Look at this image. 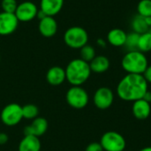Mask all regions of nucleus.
<instances>
[{
  "label": "nucleus",
  "instance_id": "3",
  "mask_svg": "<svg viewBox=\"0 0 151 151\" xmlns=\"http://www.w3.org/2000/svg\"><path fill=\"white\" fill-rule=\"evenodd\" d=\"M121 66L127 73L143 74L149 66V60L145 53L136 50L127 51L121 59Z\"/></svg>",
  "mask_w": 151,
  "mask_h": 151
},
{
  "label": "nucleus",
  "instance_id": "27",
  "mask_svg": "<svg viewBox=\"0 0 151 151\" xmlns=\"http://www.w3.org/2000/svg\"><path fill=\"white\" fill-rule=\"evenodd\" d=\"M143 77L148 83H151V65H149L143 73Z\"/></svg>",
  "mask_w": 151,
  "mask_h": 151
},
{
  "label": "nucleus",
  "instance_id": "19",
  "mask_svg": "<svg viewBox=\"0 0 151 151\" xmlns=\"http://www.w3.org/2000/svg\"><path fill=\"white\" fill-rule=\"evenodd\" d=\"M131 27L133 29V32H135L139 35H142L150 30V27L145 21V18L139 14L135 15L131 21Z\"/></svg>",
  "mask_w": 151,
  "mask_h": 151
},
{
  "label": "nucleus",
  "instance_id": "33",
  "mask_svg": "<svg viewBox=\"0 0 151 151\" xmlns=\"http://www.w3.org/2000/svg\"><path fill=\"white\" fill-rule=\"evenodd\" d=\"M0 62H1V56H0Z\"/></svg>",
  "mask_w": 151,
  "mask_h": 151
},
{
  "label": "nucleus",
  "instance_id": "29",
  "mask_svg": "<svg viewBox=\"0 0 151 151\" xmlns=\"http://www.w3.org/2000/svg\"><path fill=\"white\" fill-rule=\"evenodd\" d=\"M96 43H97V45H98L99 47H101V48H105L106 45H107V41H105V40L103 39V38H99V39H97Z\"/></svg>",
  "mask_w": 151,
  "mask_h": 151
},
{
  "label": "nucleus",
  "instance_id": "10",
  "mask_svg": "<svg viewBox=\"0 0 151 151\" xmlns=\"http://www.w3.org/2000/svg\"><path fill=\"white\" fill-rule=\"evenodd\" d=\"M19 20L14 13L0 12V35L6 36L14 33L18 27Z\"/></svg>",
  "mask_w": 151,
  "mask_h": 151
},
{
  "label": "nucleus",
  "instance_id": "23",
  "mask_svg": "<svg viewBox=\"0 0 151 151\" xmlns=\"http://www.w3.org/2000/svg\"><path fill=\"white\" fill-rule=\"evenodd\" d=\"M140 35L135 32H130L127 35L125 47L127 49L128 51L130 50H136L138 47V41H139Z\"/></svg>",
  "mask_w": 151,
  "mask_h": 151
},
{
  "label": "nucleus",
  "instance_id": "25",
  "mask_svg": "<svg viewBox=\"0 0 151 151\" xmlns=\"http://www.w3.org/2000/svg\"><path fill=\"white\" fill-rule=\"evenodd\" d=\"M18 6V3L16 0H2L1 1V7L2 12L14 13Z\"/></svg>",
  "mask_w": 151,
  "mask_h": 151
},
{
  "label": "nucleus",
  "instance_id": "11",
  "mask_svg": "<svg viewBox=\"0 0 151 151\" xmlns=\"http://www.w3.org/2000/svg\"><path fill=\"white\" fill-rule=\"evenodd\" d=\"M49 123L46 119L42 117H37L32 120V123L24 128V134L34 135L36 137L42 136L48 130Z\"/></svg>",
  "mask_w": 151,
  "mask_h": 151
},
{
  "label": "nucleus",
  "instance_id": "21",
  "mask_svg": "<svg viewBox=\"0 0 151 151\" xmlns=\"http://www.w3.org/2000/svg\"><path fill=\"white\" fill-rule=\"evenodd\" d=\"M22 115L23 119L33 120L39 115V109L35 104H28L24 106H22Z\"/></svg>",
  "mask_w": 151,
  "mask_h": 151
},
{
  "label": "nucleus",
  "instance_id": "24",
  "mask_svg": "<svg viewBox=\"0 0 151 151\" xmlns=\"http://www.w3.org/2000/svg\"><path fill=\"white\" fill-rule=\"evenodd\" d=\"M137 14L142 17L151 16V0H141L137 4Z\"/></svg>",
  "mask_w": 151,
  "mask_h": 151
},
{
  "label": "nucleus",
  "instance_id": "15",
  "mask_svg": "<svg viewBox=\"0 0 151 151\" xmlns=\"http://www.w3.org/2000/svg\"><path fill=\"white\" fill-rule=\"evenodd\" d=\"M64 6V0H41L40 10L47 16L54 17L60 12Z\"/></svg>",
  "mask_w": 151,
  "mask_h": 151
},
{
  "label": "nucleus",
  "instance_id": "5",
  "mask_svg": "<svg viewBox=\"0 0 151 151\" xmlns=\"http://www.w3.org/2000/svg\"><path fill=\"white\" fill-rule=\"evenodd\" d=\"M65 100L72 108L81 110L88 105L89 96L88 92L81 86H72L65 94Z\"/></svg>",
  "mask_w": 151,
  "mask_h": 151
},
{
  "label": "nucleus",
  "instance_id": "32",
  "mask_svg": "<svg viewBox=\"0 0 151 151\" xmlns=\"http://www.w3.org/2000/svg\"><path fill=\"white\" fill-rule=\"evenodd\" d=\"M140 151H151V147H146V148H143V149H142Z\"/></svg>",
  "mask_w": 151,
  "mask_h": 151
},
{
  "label": "nucleus",
  "instance_id": "12",
  "mask_svg": "<svg viewBox=\"0 0 151 151\" xmlns=\"http://www.w3.org/2000/svg\"><path fill=\"white\" fill-rule=\"evenodd\" d=\"M38 30L41 35L46 38L53 37L58 32V22L51 16H46L39 20Z\"/></svg>",
  "mask_w": 151,
  "mask_h": 151
},
{
  "label": "nucleus",
  "instance_id": "22",
  "mask_svg": "<svg viewBox=\"0 0 151 151\" xmlns=\"http://www.w3.org/2000/svg\"><path fill=\"white\" fill-rule=\"evenodd\" d=\"M80 55H81L80 58H81L82 60L88 63L91 62L94 59V58L96 56L95 48L89 44H86L81 49H80Z\"/></svg>",
  "mask_w": 151,
  "mask_h": 151
},
{
  "label": "nucleus",
  "instance_id": "30",
  "mask_svg": "<svg viewBox=\"0 0 151 151\" xmlns=\"http://www.w3.org/2000/svg\"><path fill=\"white\" fill-rule=\"evenodd\" d=\"M143 99L145 100V101H147V102H149L150 104L151 103V92L150 91H147L146 92V94H145V96H143Z\"/></svg>",
  "mask_w": 151,
  "mask_h": 151
},
{
  "label": "nucleus",
  "instance_id": "2",
  "mask_svg": "<svg viewBox=\"0 0 151 151\" xmlns=\"http://www.w3.org/2000/svg\"><path fill=\"white\" fill-rule=\"evenodd\" d=\"M65 70L66 81L72 86H82L89 79L92 73L89 63L81 58L71 60Z\"/></svg>",
  "mask_w": 151,
  "mask_h": 151
},
{
  "label": "nucleus",
  "instance_id": "4",
  "mask_svg": "<svg viewBox=\"0 0 151 151\" xmlns=\"http://www.w3.org/2000/svg\"><path fill=\"white\" fill-rule=\"evenodd\" d=\"M65 43L71 49L80 50L88 42V34L87 30L81 27H71L65 32L64 35Z\"/></svg>",
  "mask_w": 151,
  "mask_h": 151
},
{
  "label": "nucleus",
  "instance_id": "31",
  "mask_svg": "<svg viewBox=\"0 0 151 151\" xmlns=\"http://www.w3.org/2000/svg\"><path fill=\"white\" fill-rule=\"evenodd\" d=\"M145 18V21L148 25V27L151 28V16L150 17H144Z\"/></svg>",
  "mask_w": 151,
  "mask_h": 151
},
{
  "label": "nucleus",
  "instance_id": "13",
  "mask_svg": "<svg viewBox=\"0 0 151 151\" xmlns=\"http://www.w3.org/2000/svg\"><path fill=\"white\" fill-rule=\"evenodd\" d=\"M46 81L51 86H59L66 81L65 70L58 65L50 67L46 73Z\"/></svg>",
  "mask_w": 151,
  "mask_h": 151
},
{
  "label": "nucleus",
  "instance_id": "14",
  "mask_svg": "<svg viewBox=\"0 0 151 151\" xmlns=\"http://www.w3.org/2000/svg\"><path fill=\"white\" fill-rule=\"evenodd\" d=\"M132 112L135 119L144 120L150 117L151 113L150 104L143 98L134 101L132 107Z\"/></svg>",
  "mask_w": 151,
  "mask_h": 151
},
{
  "label": "nucleus",
  "instance_id": "9",
  "mask_svg": "<svg viewBox=\"0 0 151 151\" xmlns=\"http://www.w3.org/2000/svg\"><path fill=\"white\" fill-rule=\"evenodd\" d=\"M39 9L30 1H24L20 4H18L17 9L14 12L19 22H29L36 18Z\"/></svg>",
  "mask_w": 151,
  "mask_h": 151
},
{
  "label": "nucleus",
  "instance_id": "8",
  "mask_svg": "<svg viewBox=\"0 0 151 151\" xmlns=\"http://www.w3.org/2000/svg\"><path fill=\"white\" fill-rule=\"evenodd\" d=\"M114 102V94L108 87L97 88L93 96V103L99 110L109 109Z\"/></svg>",
  "mask_w": 151,
  "mask_h": 151
},
{
  "label": "nucleus",
  "instance_id": "17",
  "mask_svg": "<svg viewBox=\"0 0 151 151\" xmlns=\"http://www.w3.org/2000/svg\"><path fill=\"white\" fill-rule=\"evenodd\" d=\"M127 33L121 28H112L110 30L106 36V41L113 47H122L126 43Z\"/></svg>",
  "mask_w": 151,
  "mask_h": 151
},
{
  "label": "nucleus",
  "instance_id": "20",
  "mask_svg": "<svg viewBox=\"0 0 151 151\" xmlns=\"http://www.w3.org/2000/svg\"><path fill=\"white\" fill-rule=\"evenodd\" d=\"M137 50L143 53L151 51V32L150 30L140 35Z\"/></svg>",
  "mask_w": 151,
  "mask_h": 151
},
{
  "label": "nucleus",
  "instance_id": "1",
  "mask_svg": "<svg viewBox=\"0 0 151 151\" xmlns=\"http://www.w3.org/2000/svg\"><path fill=\"white\" fill-rule=\"evenodd\" d=\"M149 83L142 74L127 73L117 86L118 96L126 102H134L143 98L148 89Z\"/></svg>",
  "mask_w": 151,
  "mask_h": 151
},
{
  "label": "nucleus",
  "instance_id": "7",
  "mask_svg": "<svg viewBox=\"0 0 151 151\" xmlns=\"http://www.w3.org/2000/svg\"><path fill=\"white\" fill-rule=\"evenodd\" d=\"M0 119L2 123L6 127H14L19 125L23 119L22 106L15 103L5 105L0 113Z\"/></svg>",
  "mask_w": 151,
  "mask_h": 151
},
{
  "label": "nucleus",
  "instance_id": "26",
  "mask_svg": "<svg viewBox=\"0 0 151 151\" xmlns=\"http://www.w3.org/2000/svg\"><path fill=\"white\" fill-rule=\"evenodd\" d=\"M85 151H104L100 142H91L87 147Z\"/></svg>",
  "mask_w": 151,
  "mask_h": 151
},
{
  "label": "nucleus",
  "instance_id": "28",
  "mask_svg": "<svg viewBox=\"0 0 151 151\" xmlns=\"http://www.w3.org/2000/svg\"><path fill=\"white\" fill-rule=\"evenodd\" d=\"M9 141V136L5 133H0V146L5 145Z\"/></svg>",
  "mask_w": 151,
  "mask_h": 151
},
{
  "label": "nucleus",
  "instance_id": "18",
  "mask_svg": "<svg viewBox=\"0 0 151 151\" xmlns=\"http://www.w3.org/2000/svg\"><path fill=\"white\" fill-rule=\"evenodd\" d=\"M110 59L104 55L96 56L94 59L91 62H89L91 72L95 73H104L107 72L110 68Z\"/></svg>",
  "mask_w": 151,
  "mask_h": 151
},
{
  "label": "nucleus",
  "instance_id": "6",
  "mask_svg": "<svg viewBox=\"0 0 151 151\" xmlns=\"http://www.w3.org/2000/svg\"><path fill=\"white\" fill-rule=\"evenodd\" d=\"M100 144L104 151H124L127 146L124 136L115 131L104 133L101 137Z\"/></svg>",
  "mask_w": 151,
  "mask_h": 151
},
{
  "label": "nucleus",
  "instance_id": "16",
  "mask_svg": "<svg viewBox=\"0 0 151 151\" xmlns=\"http://www.w3.org/2000/svg\"><path fill=\"white\" fill-rule=\"evenodd\" d=\"M42 144L39 137L25 134L18 145V151H41Z\"/></svg>",
  "mask_w": 151,
  "mask_h": 151
}]
</instances>
